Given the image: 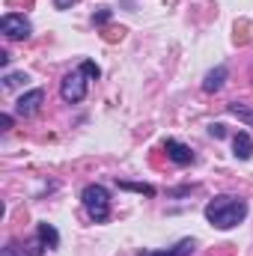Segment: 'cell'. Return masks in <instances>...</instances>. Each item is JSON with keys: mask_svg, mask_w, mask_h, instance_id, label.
Segmentation results:
<instances>
[{"mask_svg": "<svg viewBox=\"0 0 253 256\" xmlns=\"http://www.w3.org/2000/svg\"><path fill=\"white\" fill-rule=\"evenodd\" d=\"M248 218V202L232 194H220L206 202V220L218 230H232Z\"/></svg>", "mask_w": 253, "mask_h": 256, "instance_id": "6da1fadb", "label": "cell"}, {"mask_svg": "<svg viewBox=\"0 0 253 256\" xmlns=\"http://www.w3.org/2000/svg\"><path fill=\"white\" fill-rule=\"evenodd\" d=\"M80 202L86 208V214L96 220V224H104L110 218V194L104 185H86L80 191Z\"/></svg>", "mask_w": 253, "mask_h": 256, "instance_id": "7a4b0ae2", "label": "cell"}, {"mask_svg": "<svg viewBox=\"0 0 253 256\" xmlns=\"http://www.w3.org/2000/svg\"><path fill=\"white\" fill-rule=\"evenodd\" d=\"M60 96H63V102H68V104L84 102V96H86V72L80 66L74 72H68L63 80H60Z\"/></svg>", "mask_w": 253, "mask_h": 256, "instance_id": "3957f363", "label": "cell"}, {"mask_svg": "<svg viewBox=\"0 0 253 256\" xmlns=\"http://www.w3.org/2000/svg\"><path fill=\"white\" fill-rule=\"evenodd\" d=\"M0 30H3L6 39H30V33H33L30 21L24 15H18V12H6L0 18Z\"/></svg>", "mask_w": 253, "mask_h": 256, "instance_id": "277c9868", "label": "cell"}, {"mask_svg": "<svg viewBox=\"0 0 253 256\" xmlns=\"http://www.w3.org/2000/svg\"><path fill=\"white\" fill-rule=\"evenodd\" d=\"M42 102H45V92H42V90H30V92H24V96L15 102V114H18V116H33V114L42 108Z\"/></svg>", "mask_w": 253, "mask_h": 256, "instance_id": "5b68a950", "label": "cell"}, {"mask_svg": "<svg viewBox=\"0 0 253 256\" xmlns=\"http://www.w3.org/2000/svg\"><path fill=\"white\" fill-rule=\"evenodd\" d=\"M164 152H167V158H170L173 164H179V167H185V164H190V161H194L190 146L179 143V140H173V137H167V140H164Z\"/></svg>", "mask_w": 253, "mask_h": 256, "instance_id": "8992f818", "label": "cell"}, {"mask_svg": "<svg viewBox=\"0 0 253 256\" xmlns=\"http://www.w3.org/2000/svg\"><path fill=\"white\" fill-rule=\"evenodd\" d=\"M194 248H196L194 238H182L179 244H173V248H167V250H140L137 256H190Z\"/></svg>", "mask_w": 253, "mask_h": 256, "instance_id": "52a82bcc", "label": "cell"}, {"mask_svg": "<svg viewBox=\"0 0 253 256\" xmlns=\"http://www.w3.org/2000/svg\"><path fill=\"white\" fill-rule=\"evenodd\" d=\"M232 149H236V158H238V161H248V158L253 155L250 134H248V131H238V134L232 137Z\"/></svg>", "mask_w": 253, "mask_h": 256, "instance_id": "ba28073f", "label": "cell"}, {"mask_svg": "<svg viewBox=\"0 0 253 256\" xmlns=\"http://www.w3.org/2000/svg\"><path fill=\"white\" fill-rule=\"evenodd\" d=\"M224 80H226V66H218V68H212V72L206 74L202 90H206V92H218V90L224 86Z\"/></svg>", "mask_w": 253, "mask_h": 256, "instance_id": "9c48e42d", "label": "cell"}, {"mask_svg": "<svg viewBox=\"0 0 253 256\" xmlns=\"http://www.w3.org/2000/svg\"><path fill=\"white\" fill-rule=\"evenodd\" d=\"M36 236L42 238V244H45L48 250H57V248H60V232H57L51 224H39V226H36Z\"/></svg>", "mask_w": 253, "mask_h": 256, "instance_id": "30bf717a", "label": "cell"}, {"mask_svg": "<svg viewBox=\"0 0 253 256\" xmlns=\"http://www.w3.org/2000/svg\"><path fill=\"white\" fill-rule=\"evenodd\" d=\"M24 80H27V74H24V72H9V74H3V86H6V90L18 86V84H24Z\"/></svg>", "mask_w": 253, "mask_h": 256, "instance_id": "8fae6325", "label": "cell"}, {"mask_svg": "<svg viewBox=\"0 0 253 256\" xmlns=\"http://www.w3.org/2000/svg\"><path fill=\"white\" fill-rule=\"evenodd\" d=\"M120 188H126V191H137V194H146V196H155V188H152V185H137V182H120Z\"/></svg>", "mask_w": 253, "mask_h": 256, "instance_id": "7c38bea8", "label": "cell"}, {"mask_svg": "<svg viewBox=\"0 0 253 256\" xmlns=\"http://www.w3.org/2000/svg\"><path fill=\"white\" fill-rule=\"evenodd\" d=\"M230 114H236L238 120H244L248 126H253V110H248V108H242V104H230Z\"/></svg>", "mask_w": 253, "mask_h": 256, "instance_id": "4fadbf2b", "label": "cell"}, {"mask_svg": "<svg viewBox=\"0 0 253 256\" xmlns=\"http://www.w3.org/2000/svg\"><path fill=\"white\" fill-rule=\"evenodd\" d=\"M80 68H84V72H86V78H92V80H98V78H102V68L92 63V60H84Z\"/></svg>", "mask_w": 253, "mask_h": 256, "instance_id": "5bb4252c", "label": "cell"}, {"mask_svg": "<svg viewBox=\"0 0 253 256\" xmlns=\"http://www.w3.org/2000/svg\"><path fill=\"white\" fill-rule=\"evenodd\" d=\"M45 250H48V248L42 244V238H36V242H30V244L24 248V254H27V256H42Z\"/></svg>", "mask_w": 253, "mask_h": 256, "instance_id": "9a60e30c", "label": "cell"}, {"mask_svg": "<svg viewBox=\"0 0 253 256\" xmlns=\"http://www.w3.org/2000/svg\"><path fill=\"white\" fill-rule=\"evenodd\" d=\"M208 134H212V137H226V126H220V122H212V126H208Z\"/></svg>", "mask_w": 253, "mask_h": 256, "instance_id": "2e32d148", "label": "cell"}, {"mask_svg": "<svg viewBox=\"0 0 253 256\" xmlns=\"http://www.w3.org/2000/svg\"><path fill=\"white\" fill-rule=\"evenodd\" d=\"M108 18H110V9H102L98 15H92V21H96V24H104Z\"/></svg>", "mask_w": 253, "mask_h": 256, "instance_id": "e0dca14e", "label": "cell"}, {"mask_svg": "<svg viewBox=\"0 0 253 256\" xmlns=\"http://www.w3.org/2000/svg\"><path fill=\"white\" fill-rule=\"evenodd\" d=\"M0 256H18V248H15V242H9L6 248H3V254Z\"/></svg>", "mask_w": 253, "mask_h": 256, "instance_id": "ac0fdd59", "label": "cell"}, {"mask_svg": "<svg viewBox=\"0 0 253 256\" xmlns=\"http://www.w3.org/2000/svg\"><path fill=\"white\" fill-rule=\"evenodd\" d=\"M0 126H3V131H9V128H12V116L3 114V116H0Z\"/></svg>", "mask_w": 253, "mask_h": 256, "instance_id": "d6986e66", "label": "cell"}, {"mask_svg": "<svg viewBox=\"0 0 253 256\" xmlns=\"http://www.w3.org/2000/svg\"><path fill=\"white\" fill-rule=\"evenodd\" d=\"M72 3H74V0H54V6H57V9H68Z\"/></svg>", "mask_w": 253, "mask_h": 256, "instance_id": "ffe728a7", "label": "cell"}]
</instances>
